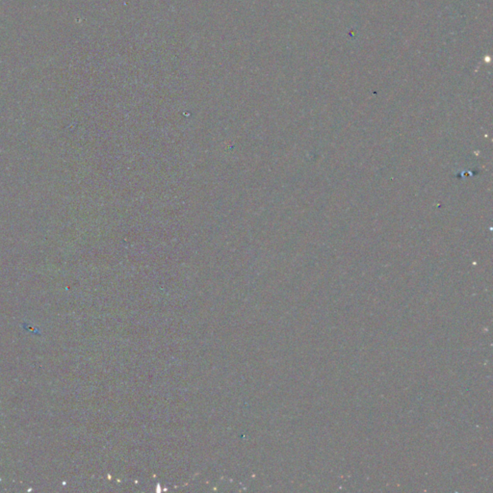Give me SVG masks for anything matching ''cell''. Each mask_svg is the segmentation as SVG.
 I'll return each mask as SVG.
<instances>
[]
</instances>
